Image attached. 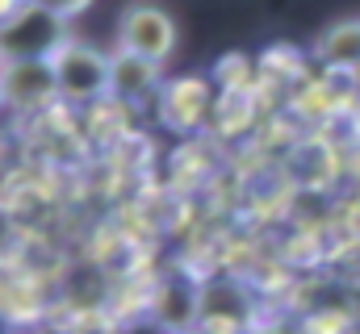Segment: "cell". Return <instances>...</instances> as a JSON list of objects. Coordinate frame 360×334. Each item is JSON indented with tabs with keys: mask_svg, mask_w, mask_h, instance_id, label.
<instances>
[{
	"mask_svg": "<svg viewBox=\"0 0 360 334\" xmlns=\"http://www.w3.org/2000/svg\"><path fill=\"white\" fill-rule=\"evenodd\" d=\"M201 297H205V288H197L188 276H168L151 297V318L168 334L188 330L201 322Z\"/></svg>",
	"mask_w": 360,
	"mask_h": 334,
	"instance_id": "5",
	"label": "cell"
},
{
	"mask_svg": "<svg viewBox=\"0 0 360 334\" xmlns=\"http://www.w3.org/2000/svg\"><path fill=\"white\" fill-rule=\"evenodd\" d=\"M30 4H42V8H51V13H59V17H76V13H84L92 0H30Z\"/></svg>",
	"mask_w": 360,
	"mask_h": 334,
	"instance_id": "10",
	"label": "cell"
},
{
	"mask_svg": "<svg viewBox=\"0 0 360 334\" xmlns=\"http://www.w3.org/2000/svg\"><path fill=\"white\" fill-rule=\"evenodd\" d=\"M352 88H356V92H360V67H356V72H352Z\"/></svg>",
	"mask_w": 360,
	"mask_h": 334,
	"instance_id": "15",
	"label": "cell"
},
{
	"mask_svg": "<svg viewBox=\"0 0 360 334\" xmlns=\"http://www.w3.org/2000/svg\"><path fill=\"white\" fill-rule=\"evenodd\" d=\"M117 51L143 55L151 63H168L172 51H176V21H172V13L160 8V4H147V0L126 4L122 17H117Z\"/></svg>",
	"mask_w": 360,
	"mask_h": 334,
	"instance_id": "2",
	"label": "cell"
},
{
	"mask_svg": "<svg viewBox=\"0 0 360 334\" xmlns=\"http://www.w3.org/2000/svg\"><path fill=\"white\" fill-rule=\"evenodd\" d=\"M205 105H210V88L205 80H172L164 88V117L168 126L176 130H193L201 117H205Z\"/></svg>",
	"mask_w": 360,
	"mask_h": 334,
	"instance_id": "9",
	"label": "cell"
},
{
	"mask_svg": "<svg viewBox=\"0 0 360 334\" xmlns=\"http://www.w3.org/2000/svg\"><path fill=\"white\" fill-rule=\"evenodd\" d=\"M0 109H4V84H0Z\"/></svg>",
	"mask_w": 360,
	"mask_h": 334,
	"instance_id": "16",
	"label": "cell"
},
{
	"mask_svg": "<svg viewBox=\"0 0 360 334\" xmlns=\"http://www.w3.org/2000/svg\"><path fill=\"white\" fill-rule=\"evenodd\" d=\"M205 334H239L252 326V301L239 288H205L201 297V322Z\"/></svg>",
	"mask_w": 360,
	"mask_h": 334,
	"instance_id": "7",
	"label": "cell"
},
{
	"mask_svg": "<svg viewBox=\"0 0 360 334\" xmlns=\"http://www.w3.org/2000/svg\"><path fill=\"white\" fill-rule=\"evenodd\" d=\"M172 334H205L201 326H188V330H172Z\"/></svg>",
	"mask_w": 360,
	"mask_h": 334,
	"instance_id": "14",
	"label": "cell"
},
{
	"mask_svg": "<svg viewBox=\"0 0 360 334\" xmlns=\"http://www.w3.org/2000/svg\"><path fill=\"white\" fill-rule=\"evenodd\" d=\"M352 330L360 334V280L352 284Z\"/></svg>",
	"mask_w": 360,
	"mask_h": 334,
	"instance_id": "12",
	"label": "cell"
},
{
	"mask_svg": "<svg viewBox=\"0 0 360 334\" xmlns=\"http://www.w3.org/2000/svg\"><path fill=\"white\" fill-rule=\"evenodd\" d=\"M68 334H122L113 322H89V326H72Z\"/></svg>",
	"mask_w": 360,
	"mask_h": 334,
	"instance_id": "11",
	"label": "cell"
},
{
	"mask_svg": "<svg viewBox=\"0 0 360 334\" xmlns=\"http://www.w3.org/2000/svg\"><path fill=\"white\" fill-rule=\"evenodd\" d=\"M239 334H281L276 326H264V322H252L248 330H239Z\"/></svg>",
	"mask_w": 360,
	"mask_h": 334,
	"instance_id": "13",
	"label": "cell"
},
{
	"mask_svg": "<svg viewBox=\"0 0 360 334\" xmlns=\"http://www.w3.org/2000/svg\"><path fill=\"white\" fill-rule=\"evenodd\" d=\"M314 55H319L323 67L352 76L360 67V17H348V21L327 25V29L319 34V42H314Z\"/></svg>",
	"mask_w": 360,
	"mask_h": 334,
	"instance_id": "8",
	"label": "cell"
},
{
	"mask_svg": "<svg viewBox=\"0 0 360 334\" xmlns=\"http://www.w3.org/2000/svg\"><path fill=\"white\" fill-rule=\"evenodd\" d=\"M164 84V63H151L143 55L130 51H113L109 55V92L117 100H143Z\"/></svg>",
	"mask_w": 360,
	"mask_h": 334,
	"instance_id": "6",
	"label": "cell"
},
{
	"mask_svg": "<svg viewBox=\"0 0 360 334\" xmlns=\"http://www.w3.org/2000/svg\"><path fill=\"white\" fill-rule=\"evenodd\" d=\"M0 84H4V105L13 109H42L59 96L51 63H0Z\"/></svg>",
	"mask_w": 360,
	"mask_h": 334,
	"instance_id": "4",
	"label": "cell"
},
{
	"mask_svg": "<svg viewBox=\"0 0 360 334\" xmlns=\"http://www.w3.org/2000/svg\"><path fill=\"white\" fill-rule=\"evenodd\" d=\"M72 42L68 17L21 0L0 17V63H51Z\"/></svg>",
	"mask_w": 360,
	"mask_h": 334,
	"instance_id": "1",
	"label": "cell"
},
{
	"mask_svg": "<svg viewBox=\"0 0 360 334\" xmlns=\"http://www.w3.org/2000/svg\"><path fill=\"white\" fill-rule=\"evenodd\" d=\"M55 84H59V96L63 100H76V105H89L96 96L109 92V55L96 51L92 42H80L72 38L55 59Z\"/></svg>",
	"mask_w": 360,
	"mask_h": 334,
	"instance_id": "3",
	"label": "cell"
}]
</instances>
